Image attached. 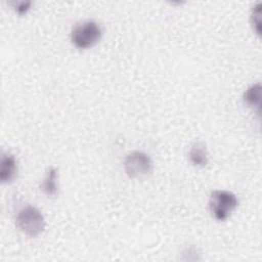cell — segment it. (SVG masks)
Wrapping results in <instances>:
<instances>
[{
	"label": "cell",
	"mask_w": 262,
	"mask_h": 262,
	"mask_svg": "<svg viewBox=\"0 0 262 262\" xmlns=\"http://www.w3.org/2000/svg\"><path fill=\"white\" fill-rule=\"evenodd\" d=\"M15 224L16 227L29 237L39 236L46 226L42 212L32 205H27L17 212Z\"/></svg>",
	"instance_id": "1"
},
{
	"label": "cell",
	"mask_w": 262,
	"mask_h": 262,
	"mask_svg": "<svg viewBox=\"0 0 262 262\" xmlns=\"http://www.w3.org/2000/svg\"><path fill=\"white\" fill-rule=\"evenodd\" d=\"M102 30L98 23L92 19L77 24L71 31V42L78 49H89L101 39Z\"/></svg>",
	"instance_id": "2"
},
{
	"label": "cell",
	"mask_w": 262,
	"mask_h": 262,
	"mask_svg": "<svg viewBox=\"0 0 262 262\" xmlns=\"http://www.w3.org/2000/svg\"><path fill=\"white\" fill-rule=\"evenodd\" d=\"M236 195L228 190H213L209 199V209L212 216L218 221H225L237 208Z\"/></svg>",
	"instance_id": "3"
},
{
	"label": "cell",
	"mask_w": 262,
	"mask_h": 262,
	"mask_svg": "<svg viewBox=\"0 0 262 262\" xmlns=\"http://www.w3.org/2000/svg\"><path fill=\"white\" fill-rule=\"evenodd\" d=\"M124 170L128 177L138 179L149 175L154 170V163L150 157L139 150L128 154L124 161Z\"/></svg>",
	"instance_id": "4"
},
{
	"label": "cell",
	"mask_w": 262,
	"mask_h": 262,
	"mask_svg": "<svg viewBox=\"0 0 262 262\" xmlns=\"http://www.w3.org/2000/svg\"><path fill=\"white\" fill-rule=\"evenodd\" d=\"M0 180L2 183H10L17 176V161L14 155L3 152L0 165Z\"/></svg>",
	"instance_id": "5"
},
{
	"label": "cell",
	"mask_w": 262,
	"mask_h": 262,
	"mask_svg": "<svg viewBox=\"0 0 262 262\" xmlns=\"http://www.w3.org/2000/svg\"><path fill=\"white\" fill-rule=\"evenodd\" d=\"M40 189L48 196L54 198L58 193V170L56 167H50L40 185Z\"/></svg>",
	"instance_id": "6"
},
{
	"label": "cell",
	"mask_w": 262,
	"mask_h": 262,
	"mask_svg": "<svg viewBox=\"0 0 262 262\" xmlns=\"http://www.w3.org/2000/svg\"><path fill=\"white\" fill-rule=\"evenodd\" d=\"M188 160L190 164L198 168H204L209 162V154L207 147L202 142H196L189 148Z\"/></svg>",
	"instance_id": "7"
},
{
	"label": "cell",
	"mask_w": 262,
	"mask_h": 262,
	"mask_svg": "<svg viewBox=\"0 0 262 262\" xmlns=\"http://www.w3.org/2000/svg\"><path fill=\"white\" fill-rule=\"evenodd\" d=\"M243 100L245 104L250 107L257 110V113L260 114L261 108V85L259 83L251 85L244 93Z\"/></svg>",
	"instance_id": "8"
},
{
	"label": "cell",
	"mask_w": 262,
	"mask_h": 262,
	"mask_svg": "<svg viewBox=\"0 0 262 262\" xmlns=\"http://www.w3.org/2000/svg\"><path fill=\"white\" fill-rule=\"evenodd\" d=\"M261 4L258 3L255 7L252 9L251 13V25L253 26V29L255 32L260 35V28H261Z\"/></svg>",
	"instance_id": "9"
},
{
	"label": "cell",
	"mask_w": 262,
	"mask_h": 262,
	"mask_svg": "<svg viewBox=\"0 0 262 262\" xmlns=\"http://www.w3.org/2000/svg\"><path fill=\"white\" fill-rule=\"evenodd\" d=\"M10 5H12V7L14 8L15 12L18 15H24L29 11L32 5V2L31 1H13V2H10Z\"/></svg>",
	"instance_id": "10"
}]
</instances>
